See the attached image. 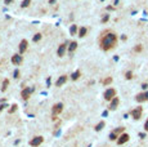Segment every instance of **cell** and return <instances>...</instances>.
<instances>
[{
    "label": "cell",
    "mask_w": 148,
    "mask_h": 147,
    "mask_svg": "<svg viewBox=\"0 0 148 147\" xmlns=\"http://www.w3.org/2000/svg\"><path fill=\"white\" fill-rule=\"evenodd\" d=\"M17 107H18L17 105H12V107H10V110H9V114H13V112L17 110Z\"/></svg>",
    "instance_id": "obj_26"
},
{
    "label": "cell",
    "mask_w": 148,
    "mask_h": 147,
    "mask_svg": "<svg viewBox=\"0 0 148 147\" xmlns=\"http://www.w3.org/2000/svg\"><path fill=\"white\" fill-rule=\"evenodd\" d=\"M32 92H33V88H25L23 90H22V93H21V97L23 98L25 101H27L28 98H30V95H31Z\"/></svg>",
    "instance_id": "obj_7"
},
{
    "label": "cell",
    "mask_w": 148,
    "mask_h": 147,
    "mask_svg": "<svg viewBox=\"0 0 148 147\" xmlns=\"http://www.w3.org/2000/svg\"><path fill=\"white\" fill-rule=\"evenodd\" d=\"M86 32H88V29H86V27H80V29H79V36H80V37H84L85 35H86Z\"/></svg>",
    "instance_id": "obj_14"
},
{
    "label": "cell",
    "mask_w": 148,
    "mask_h": 147,
    "mask_svg": "<svg viewBox=\"0 0 148 147\" xmlns=\"http://www.w3.org/2000/svg\"><path fill=\"white\" fill-rule=\"evenodd\" d=\"M21 62H22V55H21V54H14V55H12V63H13V65L18 66Z\"/></svg>",
    "instance_id": "obj_11"
},
{
    "label": "cell",
    "mask_w": 148,
    "mask_h": 147,
    "mask_svg": "<svg viewBox=\"0 0 148 147\" xmlns=\"http://www.w3.org/2000/svg\"><path fill=\"white\" fill-rule=\"evenodd\" d=\"M124 130H125V128H122V127H118V128H116L113 132H115L117 135H121V134L124 133Z\"/></svg>",
    "instance_id": "obj_21"
},
{
    "label": "cell",
    "mask_w": 148,
    "mask_h": 147,
    "mask_svg": "<svg viewBox=\"0 0 148 147\" xmlns=\"http://www.w3.org/2000/svg\"><path fill=\"white\" fill-rule=\"evenodd\" d=\"M27 47H28V43H27V40L23 39V40L19 43V54H23L27 50Z\"/></svg>",
    "instance_id": "obj_9"
},
{
    "label": "cell",
    "mask_w": 148,
    "mask_h": 147,
    "mask_svg": "<svg viewBox=\"0 0 148 147\" xmlns=\"http://www.w3.org/2000/svg\"><path fill=\"white\" fill-rule=\"evenodd\" d=\"M66 81H67V76L66 75H62V76L58 77V80L55 81V87H62Z\"/></svg>",
    "instance_id": "obj_13"
},
{
    "label": "cell",
    "mask_w": 148,
    "mask_h": 147,
    "mask_svg": "<svg viewBox=\"0 0 148 147\" xmlns=\"http://www.w3.org/2000/svg\"><path fill=\"white\" fill-rule=\"evenodd\" d=\"M30 4H31V0H23V1L21 3V7L22 8H27Z\"/></svg>",
    "instance_id": "obj_23"
},
{
    "label": "cell",
    "mask_w": 148,
    "mask_h": 147,
    "mask_svg": "<svg viewBox=\"0 0 148 147\" xmlns=\"http://www.w3.org/2000/svg\"><path fill=\"white\" fill-rule=\"evenodd\" d=\"M103 97H104V99H106V101H110V102H111V101L116 97V90L113 89V88H108V89L106 90V92H104Z\"/></svg>",
    "instance_id": "obj_3"
},
{
    "label": "cell",
    "mask_w": 148,
    "mask_h": 147,
    "mask_svg": "<svg viewBox=\"0 0 148 147\" xmlns=\"http://www.w3.org/2000/svg\"><path fill=\"white\" fill-rule=\"evenodd\" d=\"M111 83H112V77H107V79H104V80H103L104 85H108V84H111Z\"/></svg>",
    "instance_id": "obj_25"
},
{
    "label": "cell",
    "mask_w": 148,
    "mask_h": 147,
    "mask_svg": "<svg viewBox=\"0 0 148 147\" xmlns=\"http://www.w3.org/2000/svg\"><path fill=\"white\" fill-rule=\"evenodd\" d=\"M80 75H81L80 70H76V71H75V72H73L72 75H71V79H72V80H77V79L80 77Z\"/></svg>",
    "instance_id": "obj_16"
},
{
    "label": "cell",
    "mask_w": 148,
    "mask_h": 147,
    "mask_svg": "<svg viewBox=\"0 0 148 147\" xmlns=\"http://www.w3.org/2000/svg\"><path fill=\"white\" fill-rule=\"evenodd\" d=\"M129 139H130V135H129L128 133H122L120 137H118V139H117V145L121 146V145H124V143H126Z\"/></svg>",
    "instance_id": "obj_6"
},
{
    "label": "cell",
    "mask_w": 148,
    "mask_h": 147,
    "mask_svg": "<svg viewBox=\"0 0 148 147\" xmlns=\"http://www.w3.org/2000/svg\"><path fill=\"white\" fill-rule=\"evenodd\" d=\"M5 107H7V106H5V105H1V106H0V110H4Z\"/></svg>",
    "instance_id": "obj_35"
},
{
    "label": "cell",
    "mask_w": 148,
    "mask_h": 147,
    "mask_svg": "<svg viewBox=\"0 0 148 147\" xmlns=\"http://www.w3.org/2000/svg\"><path fill=\"white\" fill-rule=\"evenodd\" d=\"M76 32H79L77 26H76V25H72V26H71V29H70V34H71V35H75Z\"/></svg>",
    "instance_id": "obj_19"
},
{
    "label": "cell",
    "mask_w": 148,
    "mask_h": 147,
    "mask_svg": "<svg viewBox=\"0 0 148 147\" xmlns=\"http://www.w3.org/2000/svg\"><path fill=\"white\" fill-rule=\"evenodd\" d=\"M8 85H9V80H8V79H5V80L3 81V87H1V90H3V92H5V90H7Z\"/></svg>",
    "instance_id": "obj_22"
},
{
    "label": "cell",
    "mask_w": 148,
    "mask_h": 147,
    "mask_svg": "<svg viewBox=\"0 0 148 147\" xmlns=\"http://www.w3.org/2000/svg\"><path fill=\"white\" fill-rule=\"evenodd\" d=\"M118 137H120V135H117L115 132H111V133H110V139H111V141H117Z\"/></svg>",
    "instance_id": "obj_20"
},
{
    "label": "cell",
    "mask_w": 148,
    "mask_h": 147,
    "mask_svg": "<svg viewBox=\"0 0 148 147\" xmlns=\"http://www.w3.org/2000/svg\"><path fill=\"white\" fill-rule=\"evenodd\" d=\"M50 83H52V80H50V77L47 79V84H48V87H50Z\"/></svg>",
    "instance_id": "obj_32"
},
{
    "label": "cell",
    "mask_w": 148,
    "mask_h": 147,
    "mask_svg": "<svg viewBox=\"0 0 148 147\" xmlns=\"http://www.w3.org/2000/svg\"><path fill=\"white\" fill-rule=\"evenodd\" d=\"M62 110H63V105H62V103H55V105L53 106V109H52V112H53V119H55V116H57V115H59L61 112H62Z\"/></svg>",
    "instance_id": "obj_4"
},
{
    "label": "cell",
    "mask_w": 148,
    "mask_h": 147,
    "mask_svg": "<svg viewBox=\"0 0 148 147\" xmlns=\"http://www.w3.org/2000/svg\"><path fill=\"white\" fill-rule=\"evenodd\" d=\"M66 44H61L59 47H58V49H57V54L59 55V57H63L65 55V53H66Z\"/></svg>",
    "instance_id": "obj_12"
},
{
    "label": "cell",
    "mask_w": 148,
    "mask_h": 147,
    "mask_svg": "<svg viewBox=\"0 0 148 147\" xmlns=\"http://www.w3.org/2000/svg\"><path fill=\"white\" fill-rule=\"evenodd\" d=\"M116 41H117V36L113 32H108L107 35H104L103 39H102L100 47L103 50H110L116 45Z\"/></svg>",
    "instance_id": "obj_1"
},
{
    "label": "cell",
    "mask_w": 148,
    "mask_h": 147,
    "mask_svg": "<svg viewBox=\"0 0 148 147\" xmlns=\"http://www.w3.org/2000/svg\"><path fill=\"white\" fill-rule=\"evenodd\" d=\"M118 103H120V99H118L117 97H115V98H113L112 101H111V103H110V107H108V109H110V110H116L117 109V106H118Z\"/></svg>",
    "instance_id": "obj_10"
},
{
    "label": "cell",
    "mask_w": 148,
    "mask_h": 147,
    "mask_svg": "<svg viewBox=\"0 0 148 147\" xmlns=\"http://www.w3.org/2000/svg\"><path fill=\"white\" fill-rule=\"evenodd\" d=\"M108 19H110V14H106V16L103 17V18H102V22H103V23H106V22H107Z\"/></svg>",
    "instance_id": "obj_27"
},
{
    "label": "cell",
    "mask_w": 148,
    "mask_h": 147,
    "mask_svg": "<svg viewBox=\"0 0 148 147\" xmlns=\"http://www.w3.org/2000/svg\"><path fill=\"white\" fill-rule=\"evenodd\" d=\"M55 3V0H49V4H54Z\"/></svg>",
    "instance_id": "obj_36"
},
{
    "label": "cell",
    "mask_w": 148,
    "mask_h": 147,
    "mask_svg": "<svg viewBox=\"0 0 148 147\" xmlns=\"http://www.w3.org/2000/svg\"><path fill=\"white\" fill-rule=\"evenodd\" d=\"M4 3H5V4H12V3H13V0H5Z\"/></svg>",
    "instance_id": "obj_33"
},
{
    "label": "cell",
    "mask_w": 148,
    "mask_h": 147,
    "mask_svg": "<svg viewBox=\"0 0 148 147\" xmlns=\"http://www.w3.org/2000/svg\"><path fill=\"white\" fill-rule=\"evenodd\" d=\"M139 137L140 138H146V134L144 133H139Z\"/></svg>",
    "instance_id": "obj_34"
},
{
    "label": "cell",
    "mask_w": 148,
    "mask_h": 147,
    "mask_svg": "<svg viewBox=\"0 0 148 147\" xmlns=\"http://www.w3.org/2000/svg\"><path fill=\"white\" fill-rule=\"evenodd\" d=\"M142 114H143V107L142 106H138V107H135V109H133L130 111V115H132V117L134 120H139L142 117Z\"/></svg>",
    "instance_id": "obj_2"
},
{
    "label": "cell",
    "mask_w": 148,
    "mask_h": 147,
    "mask_svg": "<svg viewBox=\"0 0 148 147\" xmlns=\"http://www.w3.org/2000/svg\"><path fill=\"white\" fill-rule=\"evenodd\" d=\"M142 89H143V90H147V89H148V84H147V83L142 84Z\"/></svg>",
    "instance_id": "obj_28"
},
{
    "label": "cell",
    "mask_w": 148,
    "mask_h": 147,
    "mask_svg": "<svg viewBox=\"0 0 148 147\" xmlns=\"http://www.w3.org/2000/svg\"><path fill=\"white\" fill-rule=\"evenodd\" d=\"M41 37H43V35H41L40 32H39V34H35V36L32 37V40L35 41V43H37V41H40V40H41Z\"/></svg>",
    "instance_id": "obj_18"
},
{
    "label": "cell",
    "mask_w": 148,
    "mask_h": 147,
    "mask_svg": "<svg viewBox=\"0 0 148 147\" xmlns=\"http://www.w3.org/2000/svg\"><path fill=\"white\" fill-rule=\"evenodd\" d=\"M144 130H146V132H148V119H147L146 123H144Z\"/></svg>",
    "instance_id": "obj_29"
},
{
    "label": "cell",
    "mask_w": 148,
    "mask_h": 147,
    "mask_svg": "<svg viewBox=\"0 0 148 147\" xmlns=\"http://www.w3.org/2000/svg\"><path fill=\"white\" fill-rule=\"evenodd\" d=\"M125 77H126L128 80H132V79H133V72L132 71H128L126 74H125Z\"/></svg>",
    "instance_id": "obj_24"
},
{
    "label": "cell",
    "mask_w": 148,
    "mask_h": 147,
    "mask_svg": "<svg viewBox=\"0 0 148 147\" xmlns=\"http://www.w3.org/2000/svg\"><path fill=\"white\" fill-rule=\"evenodd\" d=\"M104 125H106V123H104V121H100V123H98V124L95 125V132H100L102 129L104 128Z\"/></svg>",
    "instance_id": "obj_15"
},
{
    "label": "cell",
    "mask_w": 148,
    "mask_h": 147,
    "mask_svg": "<svg viewBox=\"0 0 148 147\" xmlns=\"http://www.w3.org/2000/svg\"><path fill=\"white\" fill-rule=\"evenodd\" d=\"M14 77H16V79H18V77H19V71H18V70H16V71H14Z\"/></svg>",
    "instance_id": "obj_30"
},
{
    "label": "cell",
    "mask_w": 148,
    "mask_h": 147,
    "mask_svg": "<svg viewBox=\"0 0 148 147\" xmlns=\"http://www.w3.org/2000/svg\"><path fill=\"white\" fill-rule=\"evenodd\" d=\"M142 50V45H136L135 47V52H140Z\"/></svg>",
    "instance_id": "obj_31"
},
{
    "label": "cell",
    "mask_w": 148,
    "mask_h": 147,
    "mask_svg": "<svg viewBox=\"0 0 148 147\" xmlns=\"http://www.w3.org/2000/svg\"><path fill=\"white\" fill-rule=\"evenodd\" d=\"M43 141H44V138L41 137V135H39V137H33V138L30 141V145H31L32 147H39V146L43 143Z\"/></svg>",
    "instance_id": "obj_5"
},
{
    "label": "cell",
    "mask_w": 148,
    "mask_h": 147,
    "mask_svg": "<svg viewBox=\"0 0 148 147\" xmlns=\"http://www.w3.org/2000/svg\"><path fill=\"white\" fill-rule=\"evenodd\" d=\"M76 48H77V43H76V41H72V43L70 44V47H68V52L71 53V52H73Z\"/></svg>",
    "instance_id": "obj_17"
},
{
    "label": "cell",
    "mask_w": 148,
    "mask_h": 147,
    "mask_svg": "<svg viewBox=\"0 0 148 147\" xmlns=\"http://www.w3.org/2000/svg\"><path fill=\"white\" fill-rule=\"evenodd\" d=\"M100 1H104V0H100Z\"/></svg>",
    "instance_id": "obj_37"
},
{
    "label": "cell",
    "mask_w": 148,
    "mask_h": 147,
    "mask_svg": "<svg viewBox=\"0 0 148 147\" xmlns=\"http://www.w3.org/2000/svg\"><path fill=\"white\" fill-rule=\"evenodd\" d=\"M135 101H136V102H139V103L144 102V101H148V92H143V93L136 94Z\"/></svg>",
    "instance_id": "obj_8"
}]
</instances>
